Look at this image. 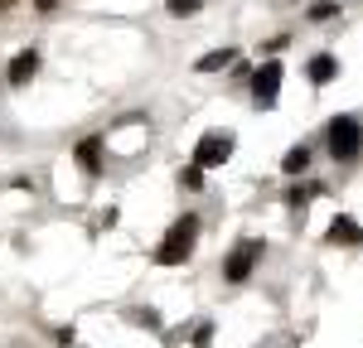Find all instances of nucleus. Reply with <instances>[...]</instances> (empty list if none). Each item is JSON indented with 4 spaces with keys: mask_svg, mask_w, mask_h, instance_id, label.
Here are the masks:
<instances>
[{
    "mask_svg": "<svg viewBox=\"0 0 363 348\" xmlns=\"http://www.w3.org/2000/svg\"><path fill=\"white\" fill-rule=\"evenodd\" d=\"M194 237H199V218H194V213H184V218H179V223H174V228L160 237L155 261H160V266H179V261L194 252Z\"/></svg>",
    "mask_w": 363,
    "mask_h": 348,
    "instance_id": "1",
    "label": "nucleus"
},
{
    "mask_svg": "<svg viewBox=\"0 0 363 348\" xmlns=\"http://www.w3.org/2000/svg\"><path fill=\"white\" fill-rule=\"evenodd\" d=\"M363 150V121L359 116H335L330 121V155L335 160H354Z\"/></svg>",
    "mask_w": 363,
    "mask_h": 348,
    "instance_id": "2",
    "label": "nucleus"
},
{
    "mask_svg": "<svg viewBox=\"0 0 363 348\" xmlns=\"http://www.w3.org/2000/svg\"><path fill=\"white\" fill-rule=\"evenodd\" d=\"M228 155H233V136H228V131H208V136L199 141V150H194V165L208 170V165H223Z\"/></svg>",
    "mask_w": 363,
    "mask_h": 348,
    "instance_id": "3",
    "label": "nucleus"
},
{
    "mask_svg": "<svg viewBox=\"0 0 363 348\" xmlns=\"http://www.w3.org/2000/svg\"><path fill=\"white\" fill-rule=\"evenodd\" d=\"M257 257H262V242H238V247H233V257L223 261V276L228 281H247L252 276V266H257Z\"/></svg>",
    "mask_w": 363,
    "mask_h": 348,
    "instance_id": "4",
    "label": "nucleus"
},
{
    "mask_svg": "<svg viewBox=\"0 0 363 348\" xmlns=\"http://www.w3.org/2000/svg\"><path fill=\"white\" fill-rule=\"evenodd\" d=\"M252 92H257V107H277V92H281V63H262V73L252 78Z\"/></svg>",
    "mask_w": 363,
    "mask_h": 348,
    "instance_id": "5",
    "label": "nucleus"
},
{
    "mask_svg": "<svg viewBox=\"0 0 363 348\" xmlns=\"http://www.w3.org/2000/svg\"><path fill=\"white\" fill-rule=\"evenodd\" d=\"M34 73H39V54H34V49H25V54L10 63V87H25Z\"/></svg>",
    "mask_w": 363,
    "mask_h": 348,
    "instance_id": "6",
    "label": "nucleus"
},
{
    "mask_svg": "<svg viewBox=\"0 0 363 348\" xmlns=\"http://www.w3.org/2000/svg\"><path fill=\"white\" fill-rule=\"evenodd\" d=\"M78 165H83L87 174H97V170H102V141H97V136H87V141L78 145Z\"/></svg>",
    "mask_w": 363,
    "mask_h": 348,
    "instance_id": "7",
    "label": "nucleus"
},
{
    "mask_svg": "<svg viewBox=\"0 0 363 348\" xmlns=\"http://www.w3.org/2000/svg\"><path fill=\"white\" fill-rule=\"evenodd\" d=\"M330 242H363V228L354 218H335L330 223Z\"/></svg>",
    "mask_w": 363,
    "mask_h": 348,
    "instance_id": "8",
    "label": "nucleus"
},
{
    "mask_svg": "<svg viewBox=\"0 0 363 348\" xmlns=\"http://www.w3.org/2000/svg\"><path fill=\"white\" fill-rule=\"evenodd\" d=\"M335 73H339L335 54H320V58H310V78H315V83H320V87L330 83V78H335Z\"/></svg>",
    "mask_w": 363,
    "mask_h": 348,
    "instance_id": "9",
    "label": "nucleus"
},
{
    "mask_svg": "<svg viewBox=\"0 0 363 348\" xmlns=\"http://www.w3.org/2000/svg\"><path fill=\"white\" fill-rule=\"evenodd\" d=\"M306 165H310V150H306V145H296V150H286V160H281V170H286V174H301Z\"/></svg>",
    "mask_w": 363,
    "mask_h": 348,
    "instance_id": "10",
    "label": "nucleus"
},
{
    "mask_svg": "<svg viewBox=\"0 0 363 348\" xmlns=\"http://www.w3.org/2000/svg\"><path fill=\"white\" fill-rule=\"evenodd\" d=\"M223 63H233V49H223V54H203L199 58V73H218Z\"/></svg>",
    "mask_w": 363,
    "mask_h": 348,
    "instance_id": "11",
    "label": "nucleus"
},
{
    "mask_svg": "<svg viewBox=\"0 0 363 348\" xmlns=\"http://www.w3.org/2000/svg\"><path fill=\"white\" fill-rule=\"evenodd\" d=\"M335 15H339L335 0H315V5H310V20H335Z\"/></svg>",
    "mask_w": 363,
    "mask_h": 348,
    "instance_id": "12",
    "label": "nucleus"
},
{
    "mask_svg": "<svg viewBox=\"0 0 363 348\" xmlns=\"http://www.w3.org/2000/svg\"><path fill=\"white\" fill-rule=\"evenodd\" d=\"M179 179H184V189H203V170H199V165H189Z\"/></svg>",
    "mask_w": 363,
    "mask_h": 348,
    "instance_id": "13",
    "label": "nucleus"
},
{
    "mask_svg": "<svg viewBox=\"0 0 363 348\" xmlns=\"http://www.w3.org/2000/svg\"><path fill=\"white\" fill-rule=\"evenodd\" d=\"M199 0H169V15H194Z\"/></svg>",
    "mask_w": 363,
    "mask_h": 348,
    "instance_id": "14",
    "label": "nucleus"
},
{
    "mask_svg": "<svg viewBox=\"0 0 363 348\" xmlns=\"http://www.w3.org/2000/svg\"><path fill=\"white\" fill-rule=\"evenodd\" d=\"M34 5H39V10H54V5H58V0H34Z\"/></svg>",
    "mask_w": 363,
    "mask_h": 348,
    "instance_id": "15",
    "label": "nucleus"
},
{
    "mask_svg": "<svg viewBox=\"0 0 363 348\" xmlns=\"http://www.w3.org/2000/svg\"><path fill=\"white\" fill-rule=\"evenodd\" d=\"M10 5H20V0H0V10H10Z\"/></svg>",
    "mask_w": 363,
    "mask_h": 348,
    "instance_id": "16",
    "label": "nucleus"
}]
</instances>
